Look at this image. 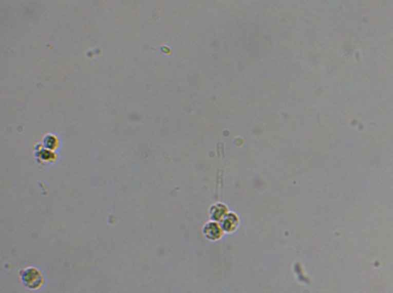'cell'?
Instances as JSON below:
<instances>
[{
	"label": "cell",
	"instance_id": "obj_1",
	"mask_svg": "<svg viewBox=\"0 0 393 293\" xmlns=\"http://www.w3.org/2000/svg\"><path fill=\"white\" fill-rule=\"evenodd\" d=\"M22 280L27 287L30 289H37L43 283V276L35 268H29L26 271L22 273Z\"/></svg>",
	"mask_w": 393,
	"mask_h": 293
},
{
	"label": "cell",
	"instance_id": "obj_2",
	"mask_svg": "<svg viewBox=\"0 0 393 293\" xmlns=\"http://www.w3.org/2000/svg\"><path fill=\"white\" fill-rule=\"evenodd\" d=\"M204 235L209 239L216 240V239H218L220 236H221V231H220L219 226L217 225L216 223H209V224L205 225Z\"/></svg>",
	"mask_w": 393,
	"mask_h": 293
}]
</instances>
